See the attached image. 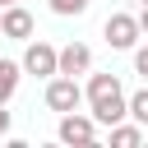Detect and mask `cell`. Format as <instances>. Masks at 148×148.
<instances>
[{"instance_id": "4", "label": "cell", "mask_w": 148, "mask_h": 148, "mask_svg": "<svg viewBox=\"0 0 148 148\" xmlns=\"http://www.w3.org/2000/svg\"><path fill=\"white\" fill-rule=\"evenodd\" d=\"M79 102H83V88H79V79L74 74H56V79H46V106L51 111H79Z\"/></svg>"}, {"instance_id": "11", "label": "cell", "mask_w": 148, "mask_h": 148, "mask_svg": "<svg viewBox=\"0 0 148 148\" xmlns=\"http://www.w3.org/2000/svg\"><path fill=\"white\" fill-rule=\"evenodd\" d=\"M130 116H134V120H139V125L148 130V83H143V88H139V92L130 97Z\"/></svg>"}, {"instance_id": "9", "label": "cell", "mask_w": 148, "mask_h": 148, "mask_svg": "<svg viewBox=\"0 0 148 148\" xmlns=\"http://www.w3.org/2000/svg\"><path fill=\"white\" fill-rule=\"evenodd\" d=\"M106 134H111V148H134V143H143V125H139V120H134V125L120 120V125H111Z\"/></svg>"}, {"instance_id": "13", "label": "cell", "mask_w": 148, "mask_h": 148, "mask_svg": "<svg viewBox=\"0 0 148 148\" xmlns=\"http://www.w3.org/2000/svg\"><path fill=\"white\" fill-rule=\"evenodd\" d=\"M9 120H14V116H9V111H5V102H0V139L9 134Z\"/></svg>"}, {"instance_id": "6", "label": "cell", "mask_w": 148, "mask_h": 148, "mask_svg": "<svg viewBox=\"0 0 148 148\" xmlns=\"http://www.w3.org/2000/svg\"><path fill=\"white\" fill-rule=\"evenodd\" d=\"M32 14L23 9V5H5L0 9V37H9V42H28L32 37Z\"/></svg>"}, {"instance_id": "14", "label": "cell", "mask_w": 148, "mask_h": 148, "mask_svg": "<svg viewBox=\"0 0 148 148\" xmlns=\"http://www.w3.org/2000/svg\"><path fill=\"white\" fill-rule=\"evenodd\" d=\"M139 23H143V37H148V5H143V14H139Z\"/></svg>"}, {"instance_id": "7", "label": "cell", "mask_w": 148, "mask_h": 148, "mask_svg": "<svg viewBox=\"0 0 148 148\" xmlns=\"http://www.w3.org/2000/svg\"><path fill=\"white\" fill-rule=\"evenodd\" d=\"M88 69H92V51H88L83 42L60 46V74H88Z\"/></svg>"}, {"instance_id": "5", "label": "cell", "mask_w": 148, "mask_h": 148, "mask_svg": "<svg viewBox=\"0 0 148 148\" xmlns=\"http://www.w3.org/2000/svg\"><path fill=\"white\" fill-rule=\"evenodd\" d=\"M56 139H60V143H92V139H97L92 111H88V116H83V111H65L60 125H56Z\"/></svg>"}, {"instance_id": "2", "label": "cell", "mask_w": 148, "mask_h": 148, "mask_svg": "<svg viewBox=\"0 0 148 148\" xmlns=\"http://www.w3.org/2000/svg\"><path fill=\"white\" fill-rule=\"evenodd\" d=\"M102 37H106L111 51H134L139 37H143V23H139V14H111L102 23Z\"/></svg>"}, {"instance_id": "1", "label": "cell", "mask_w": 148, "mask_h": 148, "mask_svg": "<svg viewBox=\"0 0 148 148\" xmlns=\"http://www.w3.org/2000/svg\"><path fill=\"white\" fill-rule=\"evenodd\" d=\"M83 97H88V106H92V120L106 125V130L130 116V97H125V88H120L116 74H92L88 88H83Z\"/></svg>"}, {"instance_id": "10", "label": "cell", "mask_w": 148, "mask_h": 148, "mask_svg": "<svg viewBox=\"0 0 148 148\" xmlns=\"http://www.w3.org/2000/svg\"><path fill=\"white\" fill-rule=\"evenodd\" d=\"M46 5H51V14H60V18H74V14H88L92 0H46Z\"/></svg>"}, {"instance_id": "3", "label": "cell", "mask_w": 148, "mask_h": 148, "mask_svg": "<svg viewBox=\"0 0 148 148\" xmlns=\"http://www.w3.org/2000/svg\"><path fill=\"white\" fill-rule=\"evenodd\" d=\"M23 74H32V79H56L60 74V51L51 46V42H32L28 37V51H23Z\"/></svg>"}, {"instance_id": "8", "label": "cell", "mask_w": 148, "mask_h": 148, "mask_svg": "<svg viewBox=\"0 0 148 148\" xmlns=\"http://www.w3.org/2000/svg\"><path fill=\"white\" fill-rule=\"evenodd\" d=\"M18 79H23V60H0V102L18 92Z\"/></svg>"}, {"instance_id": "12", "label": "cell", "mask_w": 148, "mask_h": 148, "mask_svg": "<svg viewBox=\"0 0 148 148\" xmlns=\"http://www.w3.org/2000/svg\"><path fill=\"white\" fill-rule=\"evenodd\" d=\"M134 74L148 83V46H134Z\"/></svg>"}, {"instance_id": "16", "label": "cell", "mask_w": 148, "mask_h": 148, "mask_svg": "<svg viewBox=\"0 0 148 148\" xmlns=\"http://www.w3.org/2000/svg\"><path fill=\"white\" fill-rule=\"evenodd\" d=\"M143 5H148V0H143Z\"/></svg>"}, {"instance_id": "15", "label": "cell", "mask_w": 148, "mask_h": 148, "mask_svg": "<svg viewBox=\"0 0 148 148\" xmlns=\"http://www.w3.org/2000/svg\"><path fill=\"white\" fill-rule=\"evenodd\" d=\"M5 5H23V0H0V9H5Z\"/></svg>"}]
</instances>
